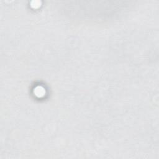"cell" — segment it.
Returning a JSON list of instances; mask_svg holds the SVG:
<instances>
[{
  "label": "cell",
  "mask_w": 159,
  "mask_h": 159,
  "mask_svg": "<svg viewBox=\"0 0 159 159\" xmlns=\"http://www.w3.org/2000/svg\"><path fill=\"white\" fill-rule=\"evenodd\" d=\"M41 6V2L40 1H32L31 4V6L33 7H37Z\"/></svg>",
  "instance_id": "cell-2"
},
{
  "label": "cell",
  "mask_w": 159,
  "mask_h": 159,
  "mask_svg": "<svg viewBox=\"0 0 159 159\" xmlns=\"http://www.w3.org/2000/svg\"><path fill=\"white\" fill-rule=\"evenodd\" d=\"M35 95L36 96L41 97L43 96L45 94V90H44V88L42 87H37L34 89V91Z\"/></svg>",
  "instance_id": "cell-1"
}]
</instances>
